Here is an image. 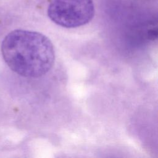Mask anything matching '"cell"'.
Listing matches in <instances>:
<instances>
[{"instance_id":"cell-2","label":"cell","mask_w":158,"mask_h":158,"mask_svg":"<svg viewBox=\"0 0 158 158\" xmlns=\"http://www.w3.org/2000/svg\"><path fill=\"white\" fill-rule=\"evenodd\" d=\"M47 13L50 20L57 25L77 28L93 19L94 6L93 0H51Z\"/></svg>"},{"instance_id":"cell-1","label":"cell","mask_w":158,"mask_h":158,"mask_svg":"<svg viewBox=\"0 0 158 158\" xmlns=\"http://www.w3.org/2000/svg\"><path fill=\"white\" fill-rule=\"evenodd\" d=\"M1 52L7 65L16 73L38 78L52 67L55 51L51 40L34 31L15 30L3 40Z\"/></svg>"}]
</instances>
